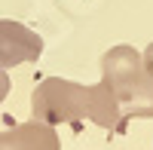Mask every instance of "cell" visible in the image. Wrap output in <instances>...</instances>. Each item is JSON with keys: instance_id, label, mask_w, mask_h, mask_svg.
<instances>
[{"instance_id": "cell-1", "label": "cell", "mask_w": 153, "mask_h": 150, "mask_svg": "<svg viewBox=\"0 0 153 150\" xmlns=\"http://www.w3.org/2000/svg\"><path fill=\"white\" fill-rule=\"evenodd\" d=\"M101 80L120 101L123 123L132 117H153V77L144 71L141 52L120 43L101 55Z\"/></svg>"}, {"instance_id": "cell-2", "label": "cell", "mask_w": 153, "mask_h": 150, "mask_svg": "<svg viewBox=\"0 0 153 150\" xmlns=\"http://www.w3.org/2000/svg\"><path fill=\"white\" fill-rule=\"evenodd\" d=\"M92 110H95V89L74 80H61V77H46L34 86L31 92V114L34 120L58 126L68 123L74 132L83 129V123H92Z\"/></svg>"}, {"instance_id": "cell-3", "label": "cell", "mask_w": 153, "mask_h": 150, "mask_svg": "<svg viewBox=\"0 0 153 150\" xmlns=\"http://www.w3.org/2000/svg\"><path fill=\"white\" fill-rule=\"evenodd\" d=\"M43 55V37L28 25L0 19V68H16Z\"/></svg>"}, {"instance_id": "cell-4", "label": "cell", "mask_w": 153, "mask_h": 150, "mask_svg": "<svg viewBox=\"0 0 153 150\" xmlns=\"http://www.w3.org/2000/svg\"><path fill=\"white\" fill-rule=\"evenodd\" d=\"M0 150H61V141L55 126L31 120L0 132Z\"/></svg>"}, {"instance_id": "cell-5", "label": "cell", "mask_w": 153, "mask_h": 150, "mask_svg": "<svg viewBox=\"0 0 153 150\" xmlns=\"http://www.w3.org/2000/svg\"><path fill=\"white\" fill-rule=\"evenodd\" d=\"M9 89H12V80H9V74H6V68H0V104L6 101V95H9Z\"/></svg>"}, {"instance_id": "cell-6", "label": "cell", "mask_w": 153, "mask_h": 150, "mask_svg": "<svg viewBox=\"0 0 153 150\" xmlns=\"http://www.w3.org/2000/svg\"><path fill=\"white\" fill-rule=\"evenodd\" d=\"M141 61H144V71L150 74V77H153V43L144 49V55H141Z\"/></svg>"}]
</instances>
